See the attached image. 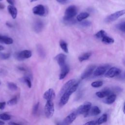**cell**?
Here are the masks:
<instances>
[{"label":"cell","mask_w":125,"mask_h":125,"mask_svg":"<svg viewBox=\"0 0 125 125\" xmlns=\"http://www.w3.org/2000/svg\"><path fill=\"white\" fill-rule=\"evenodd\" d=\"M79 84V82H76L68 90L65 92L61 96L60 100V105L63 106L68 102L70 96L73 93L75 92L77 89Z\"/></svg>","instance_id":"cell-1"},{"label":"cell","mask_w":125,"mask_h":125,"mask_svg":"<svg viewBox=\"0 0 125 125\" xmlns=\"http://www.w3.org/2000/svg\"><path fill=\"white\" fill-rule=\"evenodd\" d=\"M91 103L90 102H85L83 104L80 105L75 112L77 115L83 114L84 117H86L89 115V110L91 107Z\"/></svg>","instance_id":"cell-2"},{"label":"cell","mask_w":125,"mask_h":125,"mask_svg":"<svg viewBox=\"0 0 125 125\" xmlns=\"http://www.w3.org/2000/svg\"><path fill=\"white\" fill-rule=\"evenodd\" d=\"M77 8L75 5H70L65 10L63 20H66L73 18L77 14Z\"/></svg>","instance_id":"cell-3"},{"label":"cell","mask_w":125,"mask_h":125,"mask_svg":"<svg viewBox=\"0 0 125 125\" xmlns=\"http://www.w3.org/2000/svg\"><path fill=\"white\" fill-rule=\"evenodd\" d=\"M54 113V105L53 101H47L44 106V114L47 118H51Z\"/></svg>","instance_id":"cell-4"},{"label":"cell","mask_w":125,"mask_h":125,"mask_svg":"<svg viewBox=\"0 0 125 125\" xmlns=\"http://www.w3.org/2000/svg\"><path fill=\"white\" fill-rule=\"evenodd\" d=\"M32 56V52L29 50H24L15 54V58L18 61H23L29 58Z\"/></svg>","instance_id":"cell-5"},{"label":"cell","mask_w":125,"mask_h":125,"mask_svg":"<svg viewBox=\"0 0 125 125\" xmlns=\"http://www.w3.org/2000/svg\"><path fill=\"white\" fill-rule=\"evenodd\" d=\"M125 13V10H122L121 11H119L117 12H116L114 13H112L107 16L105 19V21L106 22H111L112 21H115L117 19H118L120 17L123 16Z\"/></svg>","instance_id":"cell-6"},{"label":"cell","mask_w":125,"mask_h":125,"mask_svg":"<svg viewBox=\"0 0 125 125\" xmlns=\"http://www.w3.org/2000/svg\"><path fill=\"white\" fill-rule=\"evenodd\" d=\"M121 73L120 68L116 67H112L109 68L105 72V76L107 78H113L119 75Z\"/></svg>","instance_id":"cell-7"},{"label":"cell","mask_w":125,"mask_h":125,"mask_svg":"<svg viewBox=\"0 0 125 125\" xmlns=\"http://www.w3.org/2000/svg\"><path fill=\"white\" fill-rule=\"evenodd\" d=\"M32 12L35 15L43 16L46 14V8L42 4H39L32 9Z\"/></svg>","instance_id":"cell-8"},{"label":"cell","mask_w":125,"mask_h":125,"mask_svg":"<svg viewBox=\"0 0 125 125\" xmlns=\"http://www.w3.org/2000/svg\"><path fill=\"white\" fill-rule=\"evenodd\" d=\"M109 67L110 65L108 64L99 66L96 68H95V70H94L93 73V75L96 77L101 76L105 73V72L107 71V70L109 69Z\"/></svg>","instance_id":"cell-9"},{"label":"cell","mask_w":125,"mask_h":125,"mask_svg":"<svg viewBox=\"0 0 125 125\" xmlns=\"http://www.w3.org/2000/svg\"><path fill=\"white\" fill-rule=\"evenodd\" d=\"M77 116L78 115L75 111L71 113L63 119L62 122H61L62 125H70L76 119Z\"/></svg>","instance_id":"cell-10"},{"label":"cell","mask_w":125,"mask_h":125,"mask_svg":"<svg viewBox=\"0 0 125 125\" xmlns=\"http://www.w3.org/2000/svg\"><path fill=\"white\" fill-rule=\"evenodd\" d=\"M95 68L96 65H90L87 66L82 73L81 76V79H84L89 77L93 73V71Z\"/></svg>","instance_id":"cell-11"},{"label":"cell","mask_w":125,"mask_h":125,"mask_svg":"<svg viewBox=\"0 0 125 125\" xmlns=\"http://www.w3.org/2000/svg\"><path fill=\"white\" fill-rule=\"evenodd\" d=\"M76 82V81L75 79H71L67 81L66 83H65L63 85L61 88L60 91L59 92V95L61 96L65 92H66L67 90H68Z\"/></svg>","instance_id":"cell-12"},{"label":"cell","mask_w":125,"mask_h":125,"mask_svg":"<svg viewBox=\"0 0 125 125\" xmlns=\"http://www.w3.org/2000/svg\"><path fill=\"white\" fill-rule=\"evenodd\" d=\"M55 97V93L53 89L49 88L43 94V98L47 101H53Z\"/></svg>","instance_id":"cell-13"},{"label":"cell","mask_w":125,"mask_h":125,"mask_svg":"<svg viewBox=\"0 0 125 125\" xmlns=\"http://www.w3.org/2000/svg\"><path fill=\"white\" fill-rule=\"evenodd\" d=\"M66 59V56L64 54L62 53L57 55L55 58V60L57 61L58 64L60 66V67L66 64L65 62Z\"/></svg>","instance_id":"cell-14"},{"label":"cell","mask_w":125,"mask_h":125,"mask_svg":"<svg viewBox=\"0 0 125 125\" xmlns=\"http://www.w3.org/2000/svg\"><path fill=\"white\" fill-rule=\"evenodd\" d=\"M69 67L67 64L61 67V72L59 76V79H63L69 72Z\"/></svg>","instance_id":"cell-15"},{"label":"cell","mask_w":125,"mask_h":125,"mask_svg":"<svg viewBox=\"0 0 125 125\" xmlns=\"http://www.w3.org/2000/svg\"><path fill=\"white\" fill-rule=\"evenodd\" d=\"M113 94L111 90L109 89H106L103 91H98L96 93V95L100 98H104L105 97H107L109 95Z\"/></svg>","instance_id":"cell-16"},{"label":"cell","mask_w":125,"mask_h":125,"mask_svg":"<svg viewBox=\"0 0 125 125\" xmlns=\"http://www.w3.org/2000/svg\"><path fill=\"white\" fill-rule=\"evenodd\" d=\"M44 26L43 23L42 21L38 20L36 21L33 25V28L35 31L37 33L40 32L43 29Z\"/></svg>","instance_id":"cell-17"},{"label":"cell","mask_w":125,"mask_h":125,"mask_svg":"<svg viewBox=\"0 0 125 125\" xmlns=\"http://www.w3.org/2000/svg\"><path fill=\"white\" fill-rule=\"evenodd\" d=\"M13 40L11 38L0 34V43L6 44H11L13 43Z\"/></svg>","instance_id":"cell-18"},{"label":"cell","mask_w":125,"mask_h":125,"mask_svg":"<svg viewBox=\"0 0 125 125\" xmlns=\"http://www.w3.org/2000/svg\"><path fill=\"white\" fill-rule=\"evenodd\" d=\"M7 10L9 13L11 15V17H12V18L13 19H16L18 14L17 8L14 6L9 5L7 6Z\"/></svg>","instance_id":"cell-19"},{"label":"cell","mask_w":125,"mask_h":125,"mask_svg":"<svg viewBox=\"0 0 125 125\" xmlns=\"http://www.w3.org/2000/svg\"><path fill=\"white\" fill-rule=\"evenodd\" d=\"M116 99V95L114 94H112L106 97V98L103 100L104 103L107 104H113Z\"/></svg>","instance_id":"cell-20"},{"label":"cell","mask_w":125,"mask_h":125,"mask_svg":"<svg viewBox=\"0 0 125 125\" xmlns=\"http://www.w3.org/2000/svg\"><path fill=\"white\" fill-rule=\"evenodd\" d=\"M101 113V110L97 106H94L92 107H91L89 112V114H90L92 116H97L99 115Z\"/></svg>","instance_id":"cell-21"},{"label":"cell","mask_w":125,"mask_h":125,"mask_svg":"<svg viewBox=\"0 0 125 125\" xmlns=\"http://www.w3.org/2000/svg\"><path fill=\"white\" fill-rule=\"evenodd\" d=\"M107 120V115L106 114H103L98 120L96 121L97 125H101L105 123Z\"/></svg>","instance_id":"cell-22"},{"label":"cell","mask_w":125,"mask_h":125,"mask_svg":"<svg viewBox=\"0 0 125 125\" xmlns=\"http://www.w3.org/2000/svg\"><path fill=\"white\" fill-rule=\"evenodd\" d=\"M91 55V52H86V53H83L79 56V60L80 61V62H81L87 60L90 58Z\"/></svg>","instance_id":"cell-23"},{"label":"cell","mask_w":125,"mask_h":125,"mask_svg":"<svg viewBox=\"0 0 125 125\" xmlns=\"http://www.w3.org/2000/svg\"><path fill=\"white\" fill-rule=\"evenodd\" d=\"M89 14L86 12H83L78 15L77 17V20L79 21H81L84 19H85L87 17H88Z\"/></svg>","instance_id":"cell-24"},{"label":"cell","mask_w":125,"mask_h":125,"mask_svg":"<svg viewBox=\"0 0 125 125\" xmlns=\"http://www.w3.org/2000/svg\"><path fill=\"white\" fill-rule=\"evenodd\" d=\"M102 41L103 42L106 43V44H111V43H112L114 42V40L112 38H111L106 35V36H105L103 38H102Z\"/></svg>","instance_id":"cell-25"},{"label":"cell","mask_w":125,"mask_h":125,"mask_svg":"<svg viewBox=\"0 0 125 125\" xmlns=\"http://www.w3.org/2000/svg\"><path fill=\"white\" fill-rule=\"evenodd\" d=\"M60 45L62 50L65 53H68V50L67 47V44L64 41L62 40L60 42Z\"/></svg>","instance_id":"cell-26"},{"label":"cell","mask_w":125,"mask_h":125,"mask_svg":"<svg viewBox=\"0 0 125 125\" xmlns=\"http://www.w3.org/2000/svg\"><path fill=\"white\" fill-rule=\"evenodd\" d=\"M21 80L22 82H23L24 83H25L26 85H27V86L29 88H31L32 86V83H31V79L30 78L28 77V76H25L23 78H22L21 79Z\"/></svg>","instance_id":"cell-27"},{"label":"cell","mask_w":125,"mask_h":125,"mask_svg":"<svg viewBox=\"0 0 125 125\" xmlns=\"http://www.w3.org/2000/svg\"><path fill=\"white\" fill-rule=\"evenodd\" d=\"M37 51L38 52L39 55H40V56L41 57H44L45 56V51L43 48V47H42V46H41V45H38L37 46Z\"/></svg>","instance_id":"cell-28"},{"label":"cell","mask_w":125,"mask_h":125,"mask_svg":"<svg viewBox=\"0 0 125 125\" xmlns=\"http://www.w3.org/2000/svg\"><path fill=\"white\" fill-rule=\"evenodd\" d=\"M106 35H107V34H106V32L104 30H101L98 31L95 34L96 37L98 38V39H102L105 36H106Z\"/></svg>","instance_id":"cell-29"},{"label":"cell","mask_w":125,"mask_h":125,"mask_svg":"<svg viewBox=\"0 0 125 125\" xmlns=\"http://www.w3.org/2000/svg\"><path fill=\"white\" fill-rule=\"evenodd\" d=\"M103 84V82L101 81H95L91 83V85L93 87L95 88H98L102 86Z\"/></svg>","instance_id":"cell-30"},{"label":"cell","mask_w":125,"mask_h":125,"mask_svg":"<svg viewBox=\"0 0 125 125\" xmlns=\"http://www.w3.org/2000/svg\"><path fill=\"white\" fill-rule=\"evenodd\" d=\"M7 85H8L9 89L12 91H15V90H17V89H18L17 85H16V84H15L14 83L8 82L7 83Z\"/></svg>","instance_id":"cell-31"},{"label":"cell","mask_w":125,"mask_h":125,"mask_svg":"<svg viewBox=\"0 0 125 125\" xmlns=\"http://www.w3.org/2000/svg\"><path fill=\"white\" fill-rule=\"evenodd\" d=\"M10 119H11L10 116L6 113L0 114V119H1V120L7 121V120H9Z\"/></svg>","instance_id":"cell-32"},{"label":"cell","mask_w":125,"mask_h":125,"mask_svg":"<svg viewBox=\"0 0 125 125\" xmlns=\"http://www.w3.org/2000/svg\"><path fill=\"white\" fill-rule=\"evenodd\" d=\"M116 27L120 31L123 32H125V21L122 22L116 25Z\"/></svg>","instance_id":"cell-33"},{"label":"cell","mask_w":125,"mask_h":125,"mask_svg":"<svg viewBox=\"0 0 125 125\" xmlns=\"http://www.w3.org/2000/svg\"><path fill=\"white\" fill-rule=\"evenodd\" d=\"M18 102V100H17V97H14L11 99H10V100H9L7 102V104L9 105H14L15 104H16Z\"/></svg>","instance_id":"cell-34"},{"label":"cell","mask_w":125,"mask_h":125,"mask_svg":"<svg viewBox=\"0 0 125 125\" xmlns=\"http://www.w3.org/2000/svg\"><path fill=\"white\" fill-rule=\"evenodd\" d=\"M10 56V53H3L0 52V60H6Z\"/></svg>","instance_id":"cell-35"},{"label":"cell","mask_w":125,"mask_h":125,"mask_svg":"<svg viewBox=\"0 0 125 125\" xmlns=\"http://www.w3.org/2000/svg\"><path fill=\"white\" fill-rule=\"evenodd\" d=\"M64 22L66 24H74L76 22V20L73 18H72L70 19L64 20Z\"/></svg>","instance_id":"cell-36"},{"label":"cell","mask_w":125,"mask_h":125,"mask_svg":"<svg viewBox=\"0 0 125 125\" xmlns=\"http://www.w3.org/2000/svg\"><path fill=\"white\" fill-rule=\"evenodd\" d=\"M39 104L40 103L39 102H38L36 104H35L33 108V113L34 114H36L37 113V112L38 111L39 109Z\"/></svg>","instance_id":"cell-37"},{"label":"cell","mask_w":125,"mask_h":125,"mask_svg":"<svg viewBox=\"0 0 125 125\" xmlns=\"http://www.w3.org/2000/svg\"><path fill=\"white\" fill-rule=\"evenodd\" d=\"M81 25L83 26L84 27H87V26H89L91 25V22L88 21H83L81 22Z\"/></svg>","instance_id":"cell-38"},{"label":"cell","mask_w":125,"mask_h":125,"mask_svg":"<svg viewBox=\"0 0 125 125\" xmlns=\"http://www.w3.org/2000/svg\"><path fill=\"white\" fill-rule=\"evenodd\" d=\"M83 125H97V122L96 121H90L86 122Z\"/></svg>","instance_id":"cell-39"},{"label":"cell","mask_w":125,"mask_h":125,"mask_svg":"<svg viewBox=\"0 0 125 125\" xmlns=\"http://www.w3.org/2000/svg\"><path fill=\"white\" fill-rule=\"evenodd\" d=\"M6 105V102H0V109L2 110L4 108L5 106Z\"/></svg>","instance_id":"cell-40"},{"label":"cell","mask_w":125,"mask_h":125,"mask_svg":"<svg viewBox=\"0 0 125 125\" xmlns=\"http://www.w3.org/2000/svg\"><path fill=\"white\" fill-rule=\"evenodd\" d=\"M7 2L10 4L11 5L14 6L15 2V0H6Z\"/></svg>","instance_id":"cell-41"},{"label":"cell","mask_w":125,"mask_h":125,"mask_svg":"<svg viewBox=\"0 0 125 125\" xmlns=\"http://www.w3.org/2000/svg\"><path fill=\"white\" fill-rule=\"evenodd\" d=\"M58 2L62 3V4H64L66 2H67V1H68V0H56Z\"/></svg>","instance_id":"cell-42"},{"label":"cell","mask_w":125,"mask_h":125,"mask_svg":"<svg viewBox=\"0 0 125 125\" xmlns=\"http://www.w3.org/2000/svg\"><path fill=\"white\" fill-rule=\"evenodd\" d=\"M8 125H21L20 124L14 122H10L8 123Z\"/></svg>","instance_id":"cell-43"},{"label":"cell","mask_w":125,"mask_h":125,"mask_svg":"<svg viewBox=\"0 0 125 125\" xmlns=\"http://www.w3.org/2000/svg\"><path fill=\"white\" fill-rule=\"evenodd\" d=\"M18 69L21 71H26V69L23 67H21V66H20L18 67Z\"/></svg>","instance_id":"cell-44"},{"label":"cell","mask_w":125,"mask_h":125,"mask_svg":"<svg viewBox=\"0 0 125 125\" xmlns=\"http://www.w3.org/2000/svg\"><path fill=\"white\" fill-rule=\"evenodd\" d=\"M5 7V6L4 4L0 3V9H3Z\"/></svg>","instance_id":"cell-45"},{"label":"cell","mask_w":125,"mask_h":125,"mask_svg":"<svg viewBox=\"0 0 125 125\" xmlns=\"http://www.w3.org/2000/svg\"><path fill=\"white\" fill-rule=\"evenodd\" d=\"M6 25L7 26H8V27H13V26H12V25L11 24V23H10L9 22H6Z\"/></svg>","instance_id":"cell-46"},{"label":"cell","mask_w":125,"mask_h":125,"mask_svg":"<svg viewBox=\"0 0 125 125\" xmlns=\"http://www.w3.org/2000/svg\"><path fill=\"white\" fill-rule=\"evenodd\" d=\"M4 49V47L1 45H0V51L3 50Z\"/></svg>","instance_id":"cell-47"},{"label":"cell","mask_w":125,"mask_h":125,"mask_svg":"<svg viewBox=\"0 0 125 125\" xmlns=\"http://www.w3.org/2000/svg\"><path fill=\"white\" fill-rule=\"evenodd\" d=\"M4 125V123L3 121L0 120V125Z\"/></svg>","instance_id":"cell-48"},{"label":"cell","mask_w":125,"mask_h":125,"mask_svg":"<svg viewBox=\"0 0 125 125\" xmlns=\"http://www.w3.org/2000/svg\"><path fill=\"white\" fill-rule=\"evenodd\" d=\"M57 125H62V124L61 122H58L57 123Z\"/></svg>","instance_id":"cell-49"},{"label":"cell","mask_w":125,"mask_h":125,"mask_svg":"<svg viewBox=\"0 0 125 125\" xmlns=\"http://www.w3.org/2000/svg\"><path fill=\"white\" fill-rule=\"evenodd\" d=\"M37 0H30V1L31 2H34V1H37Z\"/></svg>","instance_id":"cell-50"},{"label":"cell","mask_w":125,"mask_h":125,"mask_svg":"<svg viewBox=\"0 0 125 125\" xmlns=\"http://www.w3.org/2000/svg\"></svg>","instance_id":"cell-51"}]
</instances>
